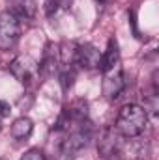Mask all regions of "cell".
Masks as SVG:
<instances>
[{"mask_svg":"<svg viewBox=\"0 0 159 160\" xmlns=\"http://www.w3.org/2000/svg\"><path fill=\"white\" fill-rule=\"evenodd\" d=\"M146 123H148V114L144 112L142 106L125 104V106L120 108L114 128L123 138H137V136H140L144 132Z\"/></svg>","mask_w":159,"mask_h":160,"instance_id":"obj_1","label":"cell"},{"mask_svg":"<svg viewBox=\"0 0 159 160\" xmlns=\"http://www.w3.org/2000/svg\"><path fill=\"white\" fill-rule=\"evenodd\" d=\"M103 73V82H101V91L103 97L107 101H114L118 99L125 88V80H123V69H122V62L107 67L101 71Z\"/></svg>","mask_w":159,"mask_h":160,"instance_id":"obj_2","label":"cell"},{"mask_svg":"<svg viewBox=\"0 0 159 160\" xmlns=\"http://www.w3.org/2000/svg\"><path fill=\"white\" fill-rule=\"evenodd\" d=\"M21 38V22L19 19L4 11L0 13V50H11Z\"/></svg>","mask_w":159,"mask_h":160,"instance_id":"obj_3","label":"cell"},{"mask_svg":"<svg viewBox=\"0 0 159 160\" xmlns=\"http://www.w3.org/2000/svg\"><path fill=\"white\" fill-rule=\"evenodd\" d=\"M9 73L13 75V78L19 80L21 84H32L40 75V65L34 58L30 56H17L11 63H9Z\"/></svg>","mask_w":159,"mask_h":160,"instance_id":"obj_4","label":"cell"},{"mask_svg":"<svg viewBox=\"0 0 159 160\" xmlns=\"http://www.w3.org/2000/svg\"><path fill=\"white\" fill-rule=\"evenodd\" d=\"M123 136H120V132L116 128H105L101 138L97 140V151L101 155V158L111 160L114 158L116 155H120L122 147H123V142H122Z\"/></svg>","mask_w":159,"mask_h":160,"instance_id":"obj_5","label":"cell"},{"mask_svg":"<svg viewBox=\"0 0 159 160\" xmlns=\"http://www.w3.org/2000/svg\"><path fill=\"white\" fill-rule=\"evenodd\" d=\"M101 54L97 47L92 43L77 45V54H75V63L84 69H99L101 67Z\"/></svg>","mask_w":159,"mask_h":160,"instance_id":"obj_6","label":"cell"},{"mask_svg":"<svg viewBox=\"0 0 159 160\" xmlns=\"http://www.w3.org/2000/svg\"><path fill=\"white\" fill-rule=\"evenodd\" d=\"M58 69H60V45L49 43L45 52H43V60L40 63V73L49 77V75H54Z\"/></svg>","mask_w":159,"mask_h":160,"instance_id":"obj_7","label":"cell"},{"mask_svg":"<svg viewBox=\"0 0 159 160\" xmlns=\"http://www.w3.org/2000/svg\"><path fill=\"white\" fill-rule=\"evenodd\" d=\"M8 4V11L13 13L17 19H32L38 11V4L36 0H6Z\"/></svg>","mask_w":159,"mask_h":160,"instance_id":"obj_8","label":"cell"},{"mask_svg":"<svg viewBox=\"0 0 159 160\" xmlns=\"http://www.w3.org/2000/svg\"><path fill=\"white\" fill-rule=\"evenodd\" d=\"M32 128H34V123L28 118H19L11 125V136L15 140H26L32 134Z\"/></svg>","mask_w":159,"mask_h":160,"instance_id":"obj_9","label":"cell"},{"mask_svg":"<svg viewBox=\"0 0 159 160\" xmlns=\"http://www.w3.org/2000/svg\"><path fill=\"white\" fill-rule=\"evenodd\" d=\"M58 71H60V86H62L64 91H68V89L73 86L75 77H77V73H75V65H62Z\"/></svg>","mask_w":159,"mask_h":160,"instance_id":"obj_10","label":"cell"},{"mask_svg":"<svg viewBox=\"0 0 159 160\" xmlns=\"http://www.w3.org/2000/svg\"><path fill=\"white\" fill-rule=\"evenodd\" d=\"M69 4H71V0H45V15L52 17L58 13V9L68 8Z\"/></svg>","mask_w":159,"mask_h":160,"instance_id":"obj_11","label":"cell"},{"mask_svg":"<svg viewBox=\"0 0 159 160\" xmlns=\"http://www.w3.org/2000/svg\"><path fill=\"white\" fill-rule=\"evenodd\" d=\"M21 160H45V157H43V153L40 149H30L21 157Z\"/></svg>","mask_w":159,"mask_h":160,"instance_id":"obj_12","label":"cell"},{"mask_svg":"<svg viewBox=\"0 0 159 160\" xmlns=\"http://www.w3.org/2000/svg\"><path fill=\"white\" fill-rule=\"evenodd\" d=\"M11 114V106L6 101H0V118H8Z\"/></svg>","mask_w":159,"mask_h":160,"instance_id":"obj_13","label":"cell"},{"mask_svg":"<svg viewBox=\"0 0 159 160\" xmlns=\"http://www.w3.org/2000/svg\"><path fill=\"white\" fill-rule=\"evenodd\" d=\"M0 160H6V158H0Z\"/></svg>","mask_w":159,"mask_h":160,"instance_id":"obj_14","label":"cell"},{"mask_svg":"<svg viewBox=\"0 0 159 160\" xmlns=\"http://www.w3.org/2000/svg\"><path fill=\"white\" fill-rule=\"evenodd\" d=\"M101 2H103V0H101Z\"/></svg>","mask_w":159,"mask_h":160,"instance_id":"obj_15","label":"cell"}]
</instances>
